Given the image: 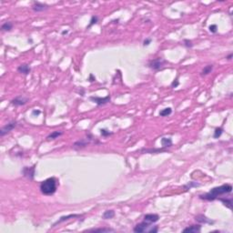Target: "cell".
Returning a JSON list of instances; mask_svg holds the SVG:
<instances>
[{"mask_svg": "<svg viewBox=\"0 0 233 233\" xmlns=\"http://www.w3.org/2000/svg\"><path fill=\"white\" fill-rule=\"evenodd\" d=\"M232 191V186L230 184H223L220 187H215L211 189L210 191L205 194L199 195V198L207 201H213L215 199H218V197L221 195L229 194Z\"/></svg>", "mask_w": 233, "mask_h": 233, "instance_id": "obj_1", "label": "cell"}, {"mask_svg": "<svg viewBox=\"0 0 233 233\" xmlns=\"http://www.w3.org/2000/svg\"><path fill=\"white\" fill-rule=\"evenodd\" d=\"M39 189L43 195L46 196H51L56 193V189H58V179L54 177H51L46 179L44 181H42Z\"/></svg>", "mask_w": 233, "mask_h": 233, "instance_id": "obj_2", "label": "cell"}, {"mask_svg": "<svg viewBox=\"0 0 233 233\" xmlns=\"http://www.w3.org/2000/svg\"><path fill=\"white\" fill-rule=\"evenodd\" d=\"M133 231L136 233H144V232L157 233L159 231V228L157 226H151V224H149V223L143 221L137 224L134 227V229H133Z\"/></svg>", "mask_w": 233, "mask_h": 233, "instance_id": "obj_3", "label": "cell"}, {"mask_svg": "<svg viewBox=\"0 0 233 233\" xmlns=\"http://www.w3.org/2000/svg\"><path fill=\"white\" fill-rule=\"evenodd\" d=\"M165 64H167V61L161 58H155L153 60H150L148 66L149 68L157 71V70H159L165 66Z\"/></svg>", "mask_w": 233, "mask_h": 233, "instance_id": "obj_4", "label": "cell"}, {"mask_svg": "<svg viewBox=\"0 0 233 233\" xmlns=\"http://www.w3.org/2000/svg\"><path fill=\"white\" fill-rule=\"evenodd\" d=\"M21 172L25 178H27V179L33 180L36 174V165L32 166V167H24L23 169L21 170Z\"/></svg>", "mask_w": 233, "mask_h": 233, "instance_id": "obj_5", "label": "cell"}, {"mask_svg": "<svg viewBox=\"0 0 233 233\" xmlns=\"http://www.w3.org/2000/svg\"><path fill=\"white\" fill-rule=\"evenodd\" d=\"M91 139H91V137H87V139H79L78 141H76L75 143L73 144V149H76V150L84 149V148H86V147L90 144Z\"/></svg>", "mask_w": 233, "mask_h": 233, "instance_id": "obj_6", "label": "cell"}, {"mask_svg": "<svg viewBox=\"0 0 233 233\" xmlns=\"http://www.w3.org/2000/svg\"><path fill=\"white\" fill-rule=\"evenodd\" d=\"M17 121H10L9 123H7V124L1 127V129H0V136L4 137L5 135H7V133L12 131L14 128L17 127Z\"/></svg>", "mask_w": 233, "mask_h": 233, "instance_id": "obj_7", "label": "cell"}, {"mask_svg": "<svg viewBox=\"0 0 233 233\" xmlns=\"http://www.w3.org/2000/svg\"><path fill=\"white\" fill-rule=\"evenodd\" d=\"M32 10L36 12V13H39V12H44L46 10L49 8V6L46 4H44V3H41V2H39V1H35L32 5Z\"/></svg>", "mask_w": 233, "mask_h": 233, "instance_id": "obj_8", "label": "cell"}, {"mask_svg": "<svg viewBox=\"0 0 233 233\" xmlns=\"http://www.w3.org/2000/svg\"><path fill=\"white\" fill-rule=\"evenodd\" d=\"M89 99L91 101H93L94 103H96L98 106H103V105H106V104L109 103L111 100V98L110 96H107L105 98H100V97H90Z\"/></svg>", "mask_w": 233, "mask_h": 233, "instance_id": "obj_9", "label": "cell"}, {"mask_svg": "<svg viewBox=\"0 0 233 233\" xmlns=\"http://www.w3.org/2000/svg\"><path fill=\"white\" fill-rule=\"evenodd\" d=\"M28 102V98H25L23 96H19V97H17L14 99L11 100V104L13 106H16V107H20V106H24L25 104H27Z\"/></svg>", "mask_w": 233, "mask_h": 233, "instance_id": "obj_10", "label": "cell"}, {"mask_svg": "<svg viewBox=\"0 0 233 233\" xmlns=\"http://www.w3.org/2000/svg\"><path fill=\"white\" fill-rule=\"evenodd\" d=\"M159 216L158 215V214L149 213V214H147V215L144 216V221L147 223H149V224L156 223L157 221H159Z\"/></svg>", "mask_w": 233, "mask_h": 233, "instance_id": "obj_11", "label": "cell"}, {"mask_svg": "<svg viewBox=\"0 0 233 233\" xmlns=\"http://www.w3.org/2000/svg\"><path fill=\"white\" fill-rule=\"evenodd\" d=\"M82 215H80V214H69V215L68 216H62V217H60L59 218V220H56L54 224H53V227L56 226L58 224H60V223H62L64 221H66V220H70V218H80Z\"/></svg>", "mask_w": 233, "mask_h": 233, "instance_id": "obj_12", "label": "cell"}, {"mask_svg": "<svg viewBox=\"0 0 233 233\" xmlns=\"http://www.w3.org/2000/svg\"><path fill=\"white\" fill-rule=\"evenodd\" d=\"M195 220H196V221H198L199 223H202V224H203V223H204V224H213V223H214L213 220H211L210 218H208L205 215H203V214H199V215L196 216Z\"/></svg>", "mask_w": 233, "mask_h": 233, "instance_id": "obj_13", "label": "cell"}, {"mask_svg": "<svg viewBox=\"0 0 233 233\" xmlns=\"http://www.w3.org/2000/svg\"><path fill=\"white\" fill-rule=\"evenodd\" d=\"M201 230V226L200 225H191L187 228H185L183 230V232H189V233H198L200 232Z\"/></svg>", "mask_w": 233, "mask_h": 233, "instance_id": "obj_14", "label": "cell"}, {"mask_svg": "<svg viewBox=\"0 0 233 233\" xmlns=\"http://www.w3.org/2000/svg\"><path fill=\"white\" fill-rule=\"evenodd\" d=\"M30 71H31V68L27 64H21L17 68V72L23 75H28L30 73Z\"/></svg>", "mask_w": 233, "mask_h": 233, "instance_id": "obj_15", "label": "cell"}, {"mask_svg": "<svg viewBox=\"0 0 233 233\" xmlns=\"http://www.w3.org/2000/svg\"><path fill=\"white\" fill-rule=\"evenodd\" d=\"M63 135V131H58V130H56V131H53L51 132L50 134L46 137V140L47 141H50V140H54L56 139H58L60 136Z\"/></svg>", "mask_w": 233, "mask_h": 233, "instance_id": "obj_16", "label": "cell"}, {"mask_svg": "<svg viewBox=\"0 0 233 233\" xmlns=\"http://www.w3.org/2000/svg\"><path fill=\"white\" fill-rule=\"evenodd\" d=\"M13 27H14V25L12 22H10V21L5 22L1 26V30L5 31V32H10L13 29Z\"/></svg>", "mask_w": 233, "mask_h": 233, "instance_id": "obj_17", "label": "cell"}, {"mask_svg": "<svg viewBox=\"0 0 233 233\" xmlns=\"http://www.w3.org/2000/svg\"><path fill=\"white\" fill-rule=\"evenodd\" d=\"M172 144L173 142L170 137H162V139H161V145H162L163 149L169 148V147L172 146Z\"/></svg>", "mask_w": 233, "mask_h": 233, "instance_id": "obj_18", "label": "cell"}, {"mask_svg": "<svg viewBox=\"0 0 233 233\" xmlns=\"http://www.w3.org/2000/svg\"><path fill=\"white\" fill-rule=\"evenodd\" d=\"M213 66H214L213 65H208L206 66H204V68L201 70V72H200L201 77H205V76L211 73V71L213 70Z\"/></svg>", "mask_w": 233, "mask_h": 233, "instance_id": "obj_19", "label": "cell"}, {"mask_svg": "<svg viewBox=\"0 0 233 233\" xmlns=\"http://www.w3.org/2000/svg\"><path fill=\"white\" fill-rule=\"evenodd\" d=\"M114 217H115V211L113 210H108L102 215V218L104 220H110V218H113Z\"/></svg>", "mask_w": 233, "mask_h": 233, "instance_id": "obj_20", "label": "cell"}, {"mask_svg": "<svg viewBox=\"0 0 233 233\" xmlns=\"http://www.w3.org/2000/svg\"><path fill=\"white\" fill-rule=\"evenodd\" d=\"M218 200L221 201L223 203V205L226 206L228 208L232 210V198H218Z\"/></svg>", "mask_w": 233, "mask_h": 233, "instance_id": "obj_21", "label": "cell"}, {"mask_svg": "<svg viewBox=\"0 0 233 233\" xmlns=\"http://www.w3.org/2000/svg\"><path fill=\"white\" fill-rule=\"evenodd\" d=\"M87 231H91V232H113L115 231L113 229H109V228H100V229H92L88 230Z\"/></svg>", "mask_w": 233, "mask_h": 233, "instance_id": "obj_22", "label": "cell"}, {"mask_svg": "<svg viewBox=\"0 0 233 233\" xmlns=\"http://www.w3.org/2000/svg\"><path fill=\"white\" fill-rule=\"evenodd\" d=\"M171 113H172V108H166L162 109V110L159 112V116L160 117H168V116L170 115Z\"/></svg>", "mask_w": 233, "mask_h": 233, "instance_id": "obj_23", "label": "cell"}, {"mask_svg": "<svg viewBox=\"0 0 233 233\" xmlns=\"http://www.w3.org/2000/svg\"><path fill=\"white\" fill-rule=\"evenodd\" d=\"M161 151H164L163 149H142L140 150V152H144V153H159Z\"/></svg>", "mask_w": 233, "mask_h": 233, "instance_id": "obj_24", "label": "cell"}, {"mask_svg": "<svg viewBox=\"0 0 233 233\" xmlns=\"http://www.w3.org/2000/svg\"><path fill=\"white\" fill-rule=\"evenodd\" d=\"M223 131H224V129H223L222 127H217L215 129V131H214L213 137H214V139H218V137L222 135Z\"/></svg>", "mask_w": 233, "mask_h": 233, "instance_id": "obj_25", "label": "cell"}, {"mask_svg": "<svg viewBox=\"0 0 233 233\" xmlns=\"http://www.w3.org/2000/svg\"><path fill=\"white\" fill-rule=\"evenodd\" d=\"M98 17H97V16H92V17H91V19H90L89 24H88V26L87 27V28H90L92 26H94V25H96V24H98Z\"/></svg>", "mask_w": 233, "mask_h": 233, "instance_id": "obj_26", "label": "cell"}, {"mask_svg": "<svg viewBox=\"0 0 233 233\" xmlns=\"http://www.w3.org/2000/svg\"><path fill=\"white\" fill-rule=\"evenodd\" d=\"M200 186V184H198L197 182H193V181H191V182H189L187 185H185L184 188L186 189H191V188H197V187H199Z\"/></svg>", "mask_w": 233, "mask_h": 233, "instance_id": "obj_27", "label": "cell"}, {"mask_svg": "<svg viewBox=\"0 0 233 233\" xmlns=\"http://www.w3.org/2000/svg\"><path fill=\"white\" fill-rule=\"evenodd\" d=\"M183 46L185 47H187V48H191V47H193L194 44H193V42L191 40H189V39H184L183 40Z\"/></svg>", "mask_w": 233, "mask_h": 233, "instance_id": "obj_28", "label": "cell"}, {"mask_svg": "<svg viewBox=\"0 0 233 233\" xmlns=\"http://www.w3.org/2000/svg\"><path fill=\"white\" fill-rule=\"evenodd\" d=\"M100 134H101L102 137H108V136L112 135L113 133L110 132L109 130H108V129H106V128H101V129H100Z\"/></svg>", "mask_w": 233, "mask_h": 233, "instance_id": "obj_29", "label": "cell"}, {"mask_svg": "<svg viewBox=\"0 0 233 233\" xmlns=\"http://www.w3.org/2000/svg\"><path fill=\"white\" fill-rule=\"evenodd\" d=\"M208 30H210V32L213 33V34H215V33H217V31H218L217 25H210V27H208Z\"/></svg>", "mask_w": 233, "mask_h": 233, "instance_id": "obj_30", "label": "cell"}, {"mask_svg": "<svg viewBox=\"0 0 233 233\" xmlns=\"http://www.w3.org/2000/svg\"><path fill=\"white\" fill-rule=\"evenodd\" d=\"M179 81L178 80V78H176V79H174L173 81H172V83H171V88H177V87H179Z\"/></svg>", "mask_w": 233, "mask_h": 233, "instance_id": "obj_31", "label": "cell"}, {"mask_svg": "<svg viewBox=\"0 0 233 233\" xmlns=\"http://www.w3.org/2000/svg\"><path fill=\"white\" fill-rule=\"evenodd\" d=\"M151 41H152V39H150V37H147L146 39H144V41H143V46H149L150 43H151Z\"/></svg>", "mask_w": 233, "mask_h": 233, "instance_id": "obj_32", "label": "cell"}, {"mask_svg": "<svg viewBox=\"0 0 233 233\" xmlns=\"http://www.w3.org/2000/svg\"><path fill=\"white\" fill-rule=\"evenodd\" d=\"M40 114H41V111L39 110V109H37V110H36V109H34V110L32 111V115H33V116H35V117L39 116Z\"/></svg>", "mask_w": 233, "mask_h": 233, "instance_id": "obj_33", "label": "cell"}, {"mask_svg": "<svg viewBox=\"0 0 233 233\" xmlns=\"http://www.w3.org/2000/svg\"><path fill=\"white\" fill-rule=\"evenodd\" d=\"M88 80H89L90 82H93V81H95V80H96V78H94V75L93 74H90Z\"/></svg>", "mask_w": 233, "mask_h": 233, "instance_id": "obj_34", "label": "cell"}, {"mask_svg": "<svg viewBox=\"0 0 233 233\" xmlns=\"http://www.w3.org/2000/svg\"><path fill=\"white\" fill-rule=\"evenodd\" d=\"M232 56H233V54H232V53H230V54L229 56H226V58H227L228 60H231Z\"/></svg>", "mask_w": 233, "mask_h": 233, "instance_id": "obj_35", "label": "cell"}, {"mask_svg": "<svg viewBox=\"0 0 233 233\" xmlns=\"http://www.w3.org/2000/svg\"><path fill=\"white\" fill-rule=\"evenodd\" d=\"M68 30H64V31H62V35H66V34H68Z\"/></svg>", "mask_w": 233, "mask_h": 233, "instance_id": "obj_36", "label": "cell"}]
</instances>
